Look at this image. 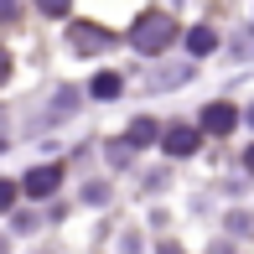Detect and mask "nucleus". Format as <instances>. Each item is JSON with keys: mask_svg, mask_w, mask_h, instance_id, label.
<instances>
[{"mask_svg": "<svg viewBox=\"0 0 254 254\" xmlns=\"http://www.w3.org/2000/svg\"><path fill=\"white\" fill-rule=\"evenodd\" d=\"M171 37H177V26H171L166 16H156V10H151V16H140V21L130 26V47H135V52H145V57L166 52V47H171Z\"/></svg>", "mask_w": 254, "mask_h": 254, "instance_id": "nucleus-1", "label": "nucleus"}, {"mask_svg": "<svg viewBox=\"0 0 254 254\" xmlns=\"http://www.w3.org/2000/svg\"><path fill=\"white\" fill-rule=\"evenodd\" d=\"M234 125H239V109H234V104H207V109H202V130L207 135H228Z\"/></svg>", "mask_w": 254, "mask_h": 254, "instance_id": "nucleus-2", "label": "nucleus"}, {"mask_svg": "<svg viewBox=\"0 0 254 254\" xmlns=\"http://www.w3.org/2000/svg\"><path fill=\"white\" fill-rule=\"evenodd\" d=\"M57 182H63V166H37V171H26V182H21V187H26L31 197H52Z\"/></svg>", "mask_w": 254, "mask_h": 254, "instance_id": "nucleus-3", "label": "nucleus"}, {"mask_svg": "<svg viewBox=\"0 0 254 254\" xmlns=\"http://www.w3.org/2000/svg\"><path fill=\"white\" fill-rule=\"evenodd\" d=\"M161 145H166L171 156H192L197 151V130H192V125H171V130L161 135Z\"/></svg>", "mask_w": 254, "mask_h": 254, "instance_id": "nucleus-4", "label": "nucleus"}, {"mask_svg": "<svg viewBox=\"0 0 254 254\" xmlns=\"http://www.w3.org/2000/svg\"><path fill=\"white\" fill-rule=\"evenodd\" d=\"M213 47H218V31H213V26H192V31H187V52H192V57H207Z\"/></svg>", "mask_w": 254, "mask_h": 254, "instance_id": "nucleus-5", "label": "nucleus"}, {"mask_svg": "<svg viewBox=\"0 0 254 254\" xmlns=\"http://www.w3.org/2000/svg\"><path fill=\"white\" fill-rule=\"evenodd\" d=\"M104 42H109V31H99V26H73V47H78V52H99Z\"/></svg>", "mask_w": 254, "mask_h": 254, "instance_id": "nucleus-6", "label": "nucleus"}, {"mask_svg": "<svg viewBox=\"0 0 254 254\" xmlns=\"http://www.w3.org/2000/svg\"><path fill=\"white\" fill-rule=\"evenodd\" d=\"M88 94H94V99H114V94H120V73H99L94 83H88Z\"/></svg>", "mask_w": 254, "mask_h": 254, "instance_id": "nucleus-7", "label": "nucleus"}, {"mask_svg": "<svg viewBox=\"0 0 254 254\" xmlns=\"http://www.w3.org/2000/svg\"><path fill=\"white\" fill-rule=\"evenodd\" d=\"M156 135H161V130H156V120H135V125H130V145H151Z\"/></svg>", "mask_w": 254, "mask_h": 254, "instance_id": "nucleus-8", "label": "nucleus"}, {"mask_svg": "<svg viewBox=\"0 0 254 254\" xmlns=\"http://www.w3.org/2000/svg\"><path fill=\"white\" fill-rule=\"evenodd\" d=\"M37 5H42V10H47V16H63V10H67V5H73V0H37Z\"/></svg>", "mask_w": 254, "mask_h": 254, "instance_id": "nucleus-9", "label": "nucleus"}, {"mask_svg": "<svg viewBox=\"0 0 254 254\" xmlns=\"http://www.w3.org/2000/svg\"><path fill=\"white\" fill-rule=\"evenodd\" d=\"M244 161H249V171H254V145H249V156H244Z\"/></svg>", "mask_w": 254, "mask_h": 254, "instance_id": "nucleus-10", "label": "nucleus"}, {"mask_svg": "<svg viewBox=\"0 0 254 254\" xmlns=\"http://www.w3.org/2000/svg\"><path fill=\"white\" fill-rule=\"evenodd\" d=\"M249 125H254V114H249Z\"/></svg>", "mask_w": 254, "mask_h": 254, "instance_id": "nucleus-11", "label": "nucleus"}]
</instances>
